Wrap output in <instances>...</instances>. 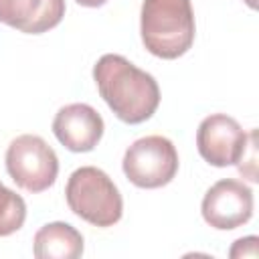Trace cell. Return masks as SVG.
I'll return each mask as SVG.
<instances>
[{"label": "cell", "instance_id": "cell-1", "mask_svg": "<svg viewBox=\"0 0 259 259\" xmlns=\"http://www.w3.org/2000/svg\"><path fill=\"white\" fill-rule=\"evenodd\" d=\"M93 81L101 99L123 123H144L160 105L158 81L121 55L99 57L93 65Z\"/></svg>", "mask_w": 259, "mask_h": 259}, {"label": "cell", "instance_id": "cell-2", "mask_svg": "<svg viewBox=\"0 0 259 259\" xmlns=\"http://www.w3.org/2000/svg\"><path fill=\"white\" fill-rule=\"evenodd\" d=\"M140 34L146 51L158 59H178L194 42L196 22L190 0H144Z\"/></svg>", "mask_w": 259, "mask_h": 259}, {"label": "cell", "instance_id": "cell-3", "mask_svg": "<svg viewBox=\"0 0 259 259\" xmlns=\"http://www.w3.org/2000/svg\"><path fill=\"white\" fill-rule=\"evenodd\" d=\"M65 200L73 214L99 229L117 225L123 214L119 188L97 166H81L69 176Z\"/></svg>", "mask_w": 259, "mask_h": 259}, {"label": "cell", "instance_id": "cell-4", "mask_svg": "<svg viewBox=\"0 0 259 259\" xmlns=\"http://www.w3.org/2000/svg\"><path fill=\"white\" fill-rule=\"evenodd\" d=\"M4 162L12 182L30 194L49 190L59 176V158L55 150L34 134L14 138L6 148Z\"/></svg>", "mask_w": 259, "mask_h": 259}, {"label": "cell", "instance_id": "cell-5", "mask_svg": "<svg viewBox=\"0 0 259 259\" xmlns=\"http://www.w3.org/2000/svg\"><path fill=\"white\" fill-rule=\"evenodd\" d=\"M176 146L164 136H146L127 146L121 168L125 178L138 188H162L178 174Z\"/></svg>", "mask_w": 259, "mask_h": 259}, {"label": "cell", "instance_id": "cell-6", "mask_svg": "<svg viewBox=\"0 0 259 259\" xmlns=\"http://www.w3.org/2000/svg\"><path fill=\"white\" fill-rule=\"evenodd\" d=\"M249 136L241 123L227 113L206 115L196 130V148L204 162L217 168L235 166L245 158Z\"/></svg>", "mask_w": 259, "mask_h": 259}, {"label": "cell", "instance_id": "cell-7", "mask_svg": "<svg viewBox=\"0 0 259 259\" xmlns=\"http://www.w3.org/2000/svg\"><path fill=\"white\" fill-rule=\"evenodd\" d=\"M253 206L251 186L235 178H223L204 192L200 212L208 227L217 231H233L251 221Z\"/></svg>", "mask_w": 259, "mask_h": 259}, {"label": "cell", "instance_id": "cell-8", "mask_svg": "<svg viewBox=\"0 0 259 259\" xmlns=\"http://www.w3.org/2000/svg\"><path fill=\"white\" fill-rule=\"evenodd\" d=\"M105 123L95 107L89 103H69L55 113V138L75 154L91 152L103 138Z\"/></svg>", "mask_w": 259, "mask_h": 259}, {"label": "cell", "instance_id": "cell-9", "mask_svg": "<svg viewBox=\"0 0 259 259\" xmlns=\"http://www.w3.org/2000/svg\"><path fill=\"white\" fill-rule=\"evenodd\" d=\"M65 0H0V22L24 34H42L61 24Z\"/></svg>", "mask_w": 259, "mask_h": 259}, {"label": "cell", "instance_id": "cell-10", "mask_svg": "<svg viewBox=\"0 0 259 259\" xmlns=\"http://www.w3.org/2000/svg\"><path fill=\"white\" fill-rule=\"evenodd\" d=\"M83 235L63 221L42 225L32 239V253L36 259H77L83 255Z\"/></svg>", "mask_w": 259, "mask_h": 259}, {"label": "cell", "instance_id": "cell-11", "mask_svg": "<svg viewBox=\"0 0 259 259\" xmlns=\"http://www.w3.org/2000/svg\"><path fill=\"white\" fill-rule=\"evenodd\" d=\"M26 221V202L20 194L0 182V237H10Z\"/></svg>", "mask_w": 259, "mask_h": 259}, {"label": "cell", "instance_id": "cell-12", "mask_svg": "<svg viewBox=\"0 0 259 259\" xmlns=\"http://www.w3.org/2000/svg\"><path fill=\"white\" fill-rule=\"evenodd\" d=\"M229 255L233 259H239V257H257L259 255V239L255 235H249V237H241L233 243Z\"/></svg>", "mask_w": 259, "mask_h": 259}, {"label": "cell", "instance_id": "cell-13", "mask_svg": "<svg viewBox=\"0 0 259 259\" xmlns=\"http://www.w3.org/2000/svg\"><path fill=\"white\" fill-rule=\"evenodd\" d=\"M79 6H85V8H99L103 6L107 0H75Z\"/></svg>", "mask_w": 259, "mask_h": 259}, {"label": "cell", "instance_id": "cell-14", "mask_svg": "<svg viewBox=\"0 0 259 259\" xmlns=\"http://www.w3.org/2000/svg\"><path fill=\"white\" fill-rule=\"evenodd\" d=\"M249 8H257V0H245Z\"/></svg>", "mask_w": 259, "mask_h": 259}]
</instances>
